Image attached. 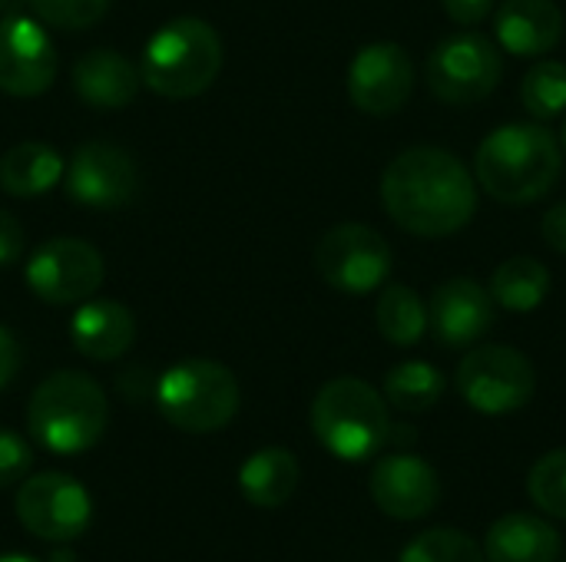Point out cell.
<instances>
[{
  "label": "cell",
  "instance_id": "27",
  "mask_svg": "<svg viewBox=\"0 0 566 562\" xmlns=\"http://www.w3.org/2000/svg\"><path fill=\"white\" fill-rule=\"evenodd\" d=\"M398 562H488L484 547H478L468 533L451 527H434L418 533Z\"/></svg>",
  "mask_w": 566,
  "mask_h": 562
},
{
  "label": "cell",
  "instance_id": "24",
  "mask_svg": "<svg viewBox=\"0 0 566 562\" xmlns=\"http://www.w3.org/2000/svg\"><path fill=\"white\" fill-rule=\"evenodd\" d=\"M375 321H378V331H381L385 341H391L395 348H411L428 331V308H424V301L418 298L415 288L388 285L378 295Z\"/></svg>",
  "mask_w": 566,
  "mask_h": 562
},
{
  "label": "cell",
  "instance_id": "37",
  "mask_svg": "<svg viewBox=\"0 0 566 562\" xmlns=\"http://www.w3.org/2000/svg\"><path fill=\"white\" fill-rule=\"evenodd\" d=\"M564 146H566V123H564Z\"/></svg>",
  "mask_w": 566,
  "mask_h": 562
},
{
  "label": "cell",
  "instance_id": "6",
  "mask_svg": "<svg viewBox=\"0 0 566 562\" xmlns=\"http://www.w3.org/2000/svg\"><path fill=\"white\" fill-rule=\"evenodd\" d=\"M239 381L235 374L206 358H189L172 364L156 384L159 414L186 434L222 431L239 414Z\"/></svg>",
  "mask_w": 566,
  "mask_h": 562
},
{
  "label": "cell",
  "instance_id": "11",
  "mask_svg": "<svg viewBox=\"0 0 566 562\" xmlns=\"http://www.w3.org/2000/svg\"><path fill=\"white\" fill-rule=\"evenodd\" d=\"M93 517L90 494L66 474H36L17 494V520L46 543H73Z\"/></svg>",
  "mask_w": 566,
  "mask_h": 562
},
{
  "label": "cell",
  "instance_id": "14",
  "mask_svg": "<svg viewBox=\"0 0 566 562\" xmlns=\"http://www.w3.org/2000/svg\"><path fill=\"white\" fill-rule=\"evenodd\" d=\"M56 76V46L43 23L30 17L0 20V89L10 96H40Z\"/></svg>",
  "mask_w": 566,
  "mask_h": 562
},
{
  "label": "cell",
  "instance_id": "15",
  "mask_svg": "<svg viewBox=\"0 0 566 562\" xmlns=\"http://www.w3.org/2000/svg\"><path fill=\"white\" fill-rule=\"evenodd\" d=\"M375 507L398 520H424L438 503H441V477L438 470L415 454H391L375 464L371 480H368Z\"/></svg>",
  "mask_w": 566,
  "mask_h": 562
},
{
  "label": "cell",
  "instance_id": "21",
  "mask_svg": "<svg viewBox=\"0 0 566 562\" xmlns=\"http://www.w3.org/2000/svg\"><path fill=\"white\" fill-rule=\"evenodd\" d=\"M298 477H302V470H298V460L292 450L265 447L242 464L239 490L252 507L275 510L292 500V494L298 490Z\"/></svg>",
  "mask_w": 566,
  "mask_h": 562
},
{
  "label": "cell",
  "instance_id": "33",
  "mask_svg": "<svg viewBox=\"0 0 566 562\" xmlns=\"http://www.w3.org/2000/svg\"><path fill=\"white\" fill-rule=\"evenodd\" d=\"M541 235H544V242H547L554 252L566 255V202L547 209V215H544V222H541Z\"/></svg>",
  "mask_w": 566,
  "mask_h": 562
},
{
  "label": "cell",
  "instance_id": "10",
  "mask_svg": "<svg viewBox=\"0 0 566 562\" xmlns=\"http://www.w3.org/2000/svg\"><path fill=\"white\" fill-rule=\"evenodd\" d=\"M103 255L83 238H50L27 258L23 278L46 305H80L103 285Z\"/></svg>",
  "mask_w": 566,
  "mask_h": 562
},
{
  "label": "cell",
  "instance_id": "17",
  "mask_svg": "<svg viewBox=\"0 0 566 562\" xmlns=\"http://www.w3.org/2000/svg\"><path fill=\"white\" fill-rule=\"evenodd\" d=\"M494 36L514 56H544L564 36V13L554 0H504L494 10Z\"/></svg>",
  "mask_w": 566,
  "mask_h": 562
},
{
  "label": "cell",
  "instance_id": "31",
  "mask_svg": "<svg viewBox=\"0 0 566 562\" xmlns=\"http://www.w3.org/2000/svg\"><path fill=\"white\" fill-rule=\"evenodd\" d=\"M23 245H27V238H23L20 222L10 212L0 209V268L17 265L20 255H23Z\"/></svg>",
  "mask_w": 566,
  "mask_h": 562
},
{
  "label": "cell",
  "instance_id": "22",
  "mask_svg": "<svg viewBox=\"0 0 566 562\" xmlns=\"http://www.w3.org/2000/svg\"><path fill=\"white\" fill-rule=\"evenodd\" d=\"M63 176V159L53 146L40 139L17 142L0 159V189L17 199H33L50 192Z\"/></svg>",
  "mask_w": 566,
  "mask_h": 562
},
{
  "label": "cell",
  "instance_id": "5",
  "mask_svg": "<svg viewBox=\"0 0 566 562\" xmlns=\"http://www.w3.org/2000/svg\"><path fill=\"white\" fill-rule=\"evenodd\" d=\"M219 70L222 40L216 26L199 17H176L149 36L139 79L166 99H189L209 89Z\"/></svg>",
  "mask_w": 566,
  "mask_h": 562
},
{
  "label": "cell",
  "instance_id": "9",
  "mask_svg": "<svg viewBox=\"0 0 566 562\" xmlns=\"http://www.w3.org/2000/svg\"><path fill=\"white\" fill-rule=\"evenodd\" d=\"M315 268L342 295H368L381 288L391 272V245L371 225L342 222L322 235Z\"/></svg>",
  "mask_w": 566,
  "mask_h": 562
},
{
  "label": "cell",
  "instance_id": "23",
  "mask_svg": "<svg viewBox=\"0 0 566 562\" xmlns=\"http://www.w3.org/2000/svg\"><path fill=\"white\" fill-rule=\"evenodd\" d=\"M488 291L507 311H534L544 305V298L551 291V272L537 258L517 255V258H507L504 265H497Z\"/></svg>",
  "mask_w": 566,
  "mask_h": 562
},
{
  "label": "cell",
  "instance_id": "25",
  "mask_svg": "<svg viewBox=\"0 0 566 562\" xmlns=\"http://www.w3.org/2000/svg\"><path fill=\"white\" fill-rule=\"evenodd\" d=\"M444 374L428 361H405L385 374V401L401 414H424L444 397Z\"/></svg>",
  "mask_w": 566,
  "mask_h": 562
},
{
  "label": "cell",
  "instance_id": "2",
  "mask_svg": "<svg viewBox=\"0 0 566 562\" xmlns=\"http://www.w3.org/2000/svg\"><path fill=\"white\" fill-rule=\"evenodd\" d=\"M481 189L504 205H527L547 195L564 172V149L547 126L507 123L474 156Z\"/></svg>",
  "mask_w": 566,
  "mask_h": 562
},
{
  "label": "cell",
  "instance_id": "7",
  "mask_svg": "<svg viewBox=\"0 0 566 562\" xmlns=\"http://www.w3.org/2000/svg\"><path fill=\"white\" fill-rule=\"evenodd\" d=\"M454 388L468 407L488 417H504L527 407L537 394V371L527 354L507 344L471 348L458 371Z\"/></svg>",
  "mask_w": 566,
  "mask_h": 562
},
{
  "label": "cell",
  "instance_id": "30",
  "mask_svg": "<svg viewBox=\"0 0 566 562\" xmlns=\"http://www.w3.org/2000/svg\"><path fill=\"white\" fill-rule=\"evenodd\" d=\"M30 467H33L30 444L13 431H0V487L23 480L30 474Z\"/></svg>",
  "mask_w": 566,
  "mask_h": 562
},
{
  "label": "cell",
  "instance_id": "18",
  "mask_svg": "<svg viewBox=\"0 0 566 562\" xmlns=\"http://www.w3.org/2000/svg\"><path fill=\"white\" fill-rule=\"evenodd\" d=\"M133 338H136L133 311L109 298H86L70 318V341L90 361L123 358L133 348Z\"/></svg>",
  "mask_w": 566,
  "mask_h": 562
},
{
  "label": "cell",
  "instance_id": "19",
  "mask_svg": "<svg viewBox=\"0 0 566 562\" xmlns=\"http://www.w3.org/2000/svg\"><path fill=\"white\" fill-rule=\"evenodd\" d=\"M139 70L119 50H90L73 63V89L93 109H123L139 93Z\"/></svg>",
  "mask_w": 566,
  "mask_h": 562
},
{
  "label": "cell",
  "instance_id": "36",
  "mask_svg": "<svg viewBox=\"0 0 566 562\" xmlns=\"http://www.w3.org/2000/svg\"><path fill=\"white\" fill-rule=\"evenodd\" d=\"M0 562H40L36 556H23V553H7V556H0Z\"/></svg>",
  "mask_w": 566,
  "mask_h": 562
},
{
  "label": "cell",
  "instance_id": "13",
  "mask_svg": "<svg viewBox=\"0 0 566 562\" xmlns=\"http://www.w3.org/2000/svg\"><path fill=\"white\" fill-rule=\"evenodd\" d=\"M415 93V63L398 43H368L348 66V96L368 116L398 113Z\"/></svg>",
  "mask_w": 566,
  "mask_h": 562
},
{
  "label": "cell",
  "instance_id": "3",
  "mask_svg": "<svg viewBox=\"0 0 566 562\" xmlns=\"http://www.w3.org/2000/svg\"><path fill=\"white\" fill-rule=\"evenodd\" d=\"M109 424L103 388L80 371H56L36 384L27 404L30 437L60 457L83 454L99 444Z\"/></svg>",
  "mask_w": 566,
  "mask_h": 562
},
{
  "label": "cell",
  "instance_id": "26",
  "mask_svg": "<svg viewBox=\"0 0 566 562\" xmlns=\"http://www.w3.org/2000/svg\"><path fill=\"white\" fill-rule=\"evenodd\" d=\"M521 103L534 119H554L566 109V63L541 60L521 79Z\"/></svg>",
  "mask_w": 566,
  "mask_h": 562
},
{
  "label": "cell",
  "instance_id": "29",
  "mask_svg": "<svg viewBox=\"0 0 566 562\" xmlns=\"http://www.w3.org/2000/svg\"><path fill=\"white\" fill-rule=\"evenodd\" d=\"M33 13L60 30H86L103 20L109 0H30Z\"/></svg>",
  "mask_w": 566,
  "mask_h": 562
},
{
  "label": "cell",
  "instance_id": "32",
  "mask_svg": "<svg viewBox=\"0 0 566 562\" xmlns=\"http://www.w3.org/2000/svg\"><path fill=\"white\" fill-rule=\"evenodd\" d=\"M441 3H444V13L461 26H474L488 20L491 10L497 7V0H441Z\"/></svg>",
  "mask_w": 566,
  "mask_h": 562
},
{
  "label": "cell",
  "instance_id": "4",
  "mask_svg": "<svg viewBox=\"0 0 566 562\" xmlns=\"http://www.w3.org/2000/svg\"><path fill=\"white\" fill-rule=\"evenodd\" d=\"M312 434L338 460H371L391 441L388 401L361 378H335L312 401Z\"/></svg>",
  "mask_w": 566,
  "mask_h": 562
},
{
  "label": "cell",
  "instance_id": "28",
  "mask_svg": "<svg viewBox=\"0 0 566 562\" xmlns=\"http://www.w3.org/2000/svg\"><path fill=\"white\" fill-rule=\"evenodd\" d=\"M527 497L544 517L566 520V447L544 454L527 477Z\"/></svg>",
  "mask_w": 566,
  "mask_h": 562
},
{
  "label": "cell",
  "instance_id": "1",
  "mask_svg": "<svg viewBox=\"0 0 566 562\" xmlns=\"http://www.w3.org/2000/svg\"><path fill=\"white\" fill-rule=\"evenodd\" d=\"M381 202L405 232L444 238L474 219L478 185L454 152L411 146L388 162L381 176Z\"/></svg>",
  "mask_w": 566,
  "mask_h": 562
},
{
  "label": "cell",
  "instance_id": "35",
  "mask_svg": "<svg viewBox=\"0 0 566 562\" xmlns=\"http://www.w3.org/2000/svg\"><path fill=\"white\" fill-rule=\"evenodd\" d=\"M46 562H76V553H73L70 547L60 543V547H53V553H50V560Z\"/></svg>",
  "mask_w": 566,
  "mask_h": 562
},
{
  "label": "cell",
  "instance_id": "20",
  "mask_svg": "<svg viewBox=\"0 0 566 562\" xmlns=\"http://www.w3.org/2000/svg\"><path fill=\"white\" fill-rule=\"evenodd\" d=\"M564 540L537 513H504L484 537L488 562H557Z\"/></svg>",
  "mask_w": 566,
  "mask_h": 562
},
{
  "label": "cell",
  "instance_id": "12",
  "mask_svg": "<svg viewBox=\"0 0 566 562\" xmlns=\"http://www.w3.org/2000/svg\"><path fill=\"white\" fill-rule=\"evenodd\" d=\"M139 192V169L116 142H83L66 162V195L86 209H123Z\"/></svg>",
  "mask_w": 566,
  "mask_h": 562
},
{
  "label": "cell",
  "instance_id": "8",
  "mask_svg": "<svg viewBox=\"0 0 566 562\" xmlns=\"http://www.w3.org/2000/svg\"><path fill=\"white\" fill-rule=\"evenodd\" d=\"M504 76V56L484 33L461 30L444 36L428 56V86L448 106L481 103L497 89Z\"/></svg>",
  "mask_w": 566,
  "mask_h": 562
},
{
  "label": "cell",
  "instance_id": "34",
  "mask_svg": "<svg viewBox=\"0 0 566 562\" xmlns=\"http://www.w3.org/2000/svg\"><path fill=\"white\" fill-rule=\"evenodd\" d=\"M17 368H20V344H17V338L0 325V391L13 381Z\"/></svg>",
  "mask_w": 566,
  "mask_h": 562
},
{
  "label": "cell",
  "instance_id": "16",
  "mask_svg": "<svg viewBox=\"0 0 566 562\" xmlns=\"http://www.w3.org/2000/svg\"><path fill=\"white\" fill-rule=\"evenodd\" d=\"M428 325L444 348H471L494 328V298L474 278H448L431 295Z\"/></svg>",
  "mask_w": 566,
  "mask_h": 562
}]
</instances>
